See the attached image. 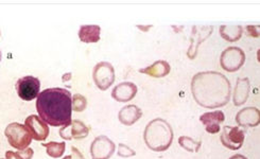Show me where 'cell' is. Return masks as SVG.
<instances>
[{
	"instance_id": "obj_7",
	"label": "cell",
	"mask_w": 260,
	"mask_h": 159,
	"mask_svg": "<svg viewBox=\"0 0 260 159\" xmlns=\"http://www.w3.org/2000/svg\"><path fill=\"white\" fill-rule=\"evenodd\" d=\"M18 97L23 101H32L38 98L41 89V82L38 78L27 76L20 78L15 85Z\"/></svg>"
},
{
	"instance_id": "obj_13",
	"label": "cell",
	"mask_w": 260,
	"mask_h": 159,
	"mask_svg": "<svg viewBox=\"0 0 260 159\" xmlns=\"http://www.w3.org/2000/svg\"><path fill=\"white\" fill-rule=\"evenodd\" d=\"M236 122L242 128H256L260 123V111L256 107H245L236 115Z\"/></svg>"
},
{
	"instance_id": "obj_17",
	"label": "cell",
	"mask_w": 260,
	"mask_h": 159,
	"mask_svg": "<svg viewBox=\"0 0 260 159\" xmlns=\"http://www.w3.org/2000/svg\"><path fill=\"white\" fill-rule=\"evenodd\" d=\"M141 117H143V112H141V109L138 106L133 104H129L122 107L120 109L119 114H118L119 121L123 125H126V126L133 125Z\"/></svg>"
},
{
	"instance_id": "obj_12",
	"label": "cell",
	"mask_w": 260,
	"mask_h": 159,
	"mask_svg": "<svg viewBox=\"0 0 260 159\" xmlns=\"http://www.w3.org/2000/svg\"><path fill=\"white\" fill-rule=\"evenodd\" d=\"M25 125L29 130L34 140L44 141L49 136V126L40 116L31 115L25 120Z\"/></svg>"
},
{
	"instance_id": "obj_26",
	"label": "cell",
	"mask_w": 260,
	"mask_h": 159,
	"mask_svg": "<svg viewBox=\"0 0 260 159\" xmlns=\"http://www.w3.org/2000/svg\"><path fill=\"white\" fill-rule=\"evenodd\" d=\"M246 33L249 36H252V38H259V26H247Z\"/></svg>"
},
{
	"instance_id": "obj_21",
	"label": "cell",
	"mask_w": 260,
	"mask_h": 159,
	"mask_svg": "<svg viewBox=\"0 0 260 159\" xmlns=\"http://www.w3.org/2000/svg\"><path fill=\"white\" fill-rule=\"evenodd\" d=\"M43 146L47 149V154H48L52 158H60L63 156L65 149H66V143L65 142H55L51 141L48 143H42Z\"/></svg>"
},
{
	"instance_id": "obj_8",
	"label": "cell",
	"mask_w": 260,
	"mask_h": 159,
	"mask_svg": "<svg viewBox=\"0 0 260 159\" xmlns=\"http://www.w3.org/2000/svg\"><path fill=\"white\" fill-rule=\"evenodd\" d=\"M245 133L239 126L225 125L222 130L220 140L225 148L236 151L239 150L243 145Z\"/></svg>"
},
{
	"instance_id": "obj_11",
	"label": "cell",
	"mask_w": 260,
	"mask_h": 159,
	"mask_svg": "<svg viewBox=\"0 0 260 159\" xmlns=\"http://www.w3.org/2000/svg\"><path fill=\"white\" fill-rule=\"evenodd\" d=\"M60 136L64 140H73V139H84L88 136L89 134V128L85 125L84 122H82L81 120H73L72 123L69 125L62 126L60 129Z\"/></svg>"
},
{
	"instance_id": "obj_22",
	"label": "cell",
	"mask_w": 260,
	"mask_h": 159,
	"mask_svg": "<svg viewBox=\"0 0 260 159\" xmlns=\"http://www.w3.org/2000/svg\"><path fill=\"white\" fill-rule=\"evenodd\" d=\"M179 144L182 146V148L188 152L191 153H197L199 152L201 145H202V142L197 141L192 139L191 137L188 136H181L179 138Z\"/></svg>"
},
{
	"instance_id": "obj_4",
	"label": "cell",
	"mask_w": 260,
	"mask_h": 159,
	"mask_svg": "<svg viewBox=\"0 0 260 159\" xmlns=\"http://www.w3.org/2000/svg\"><path fill=\"white\" fill-rule=\"evenodd\" d=\"M5 135L10 145L19 151L28 149L33 139L27 126L18 123V122L10 123L5 130Z\"/></svg>"
},
{
	"instance_id": "obj_14",
	"label": "cell",
	"mask_w": 260,
	"mask_h": 159,
	"mask_svg": "<svg viewBox=\"0 0 260 159\" xmlns=\"http://www.w3.org/2000/svg\"><path fill=\"white\" fill-rule=\"evenodd\" d=\"M137 93V86L132 82H122L116 85L112 91L113 99L117 102H128L134 99Z\"/></svg>"
},
{
	"instance_id": "obj_23",
	"label": "cell",
	"mask_w": 260,
	"mask_h": 159,
	"mask_svg": "<svg viewBox=\"0 0 260 159\" xmlns=\"http://www.w3.org/2000/svg\"><path fill=\"white\" fill-rule=\"evenodd\" d=\"M87 106V100L84 96L80 93H76L73 97V111L77 113H81L86 109Z\"/></svg>"
},
{
	"instance_id": "obj_9",
	"label": "cell",
	"mask_w": 260,
	"mask_h": 159,
	"mask_svg": "<svg viewBox=\"0 0 260 159\" xmlns=\"http://www.w3.org/2000/svg\"><path fill=\"white\" fill-rule=\"evenodd\" d=\"M115 143L104 135L94 138L90 144V155L92 159H110L115 153Z\"/></svg>"
},
{
	"instance_id": "obj_19",
	"label": "cell",
	"mask_w": 260,
	"mask_h": 159,
	"mask_svg": "<svg viewBox=\"0 0 260 159\" xmlns=\"http://www.w3.org/2000/svg\"><path fill=\"white\" fill-rule=\"evenodd\" d=\"M101 28L97 24H84L79 30V39L85 44H94L100 41Z\"/></svg>"
},
{
	"instance_id": "obj_16",
	"label": "cell",
	"mask_w": 260,
	"mask_h": 159,
	"mask_svg": "<svg viewBox=\"0 0 260 159\" xmlns=\"http://www.w3.org/2000/svg\"><path fill=\"white\" fill-rule=\"evenodd\" d=\"M251 91V83L247 78H240L237 80L233 94V102L236 106L243 105L249 99Z\"/></svg>"
},
{
	"instance_id": "obj_28",
	"label": "cell",
	"mask_w": 260,
	"mask_h": 159,
	"mask_svg": "<svg viewBox=\"0 0 260 159\" xmlns=\"http://www.w3.org/2000/svg\"><path fill=\"white\" fill-rule=\"evenodd\" d=\"M18 152H19V154H20L23 158H25V159H31V158L33 157V154H34L33 150L30 149V148H28V149H26V150L18 151Z\"/></svg>"
},
{
	"instance_id": "obj_27",
	"label": "cell",
	"mask_w": 260,
	"mask_h": 159,
	"mask_svg": "<svg viewBox=\"0 0 260 159\" xmlns=\"http://www.w3.org/2000/svg\"><path fill=\"white\" fill-rule=\"evenodd\" d=\"M6 159H25L23 158L19 152H12V151H8L6 153Z\"/></svg>"
},
{
	"instance_id": "obj_5",
	"label": "cell",
	"mask_w": 260,
	"mask_h": 159,
	"mask_svg": "<svg viewBox=\"0 0 260 159\" xmlns=\"http://www.w3.org/2000/svg\"><path fill=\"white\" fill-rule=\"evenodd\" d=\"M245 63V53L239 47H229L221 53L220 65L228 72L238 71Z\"/></svg>"
},
{
	"instance_id": "obj_25",
	"label": "cell",
	"mask_w": 260,
	"mask_h": 159,
	"mask_svg": "<svg viewBox=\"0 0 260 159\" xmlns=\"http://www.w3.org/2000/svg\"><path fill=\"white\" fill-rule=\"evenodd\" d=\"M63 159H85V157L76 148V146H72V154L65 156Z\"/></svg>"
},
{
	"instance_id": "obj_24",
	"label": "cell",
	"mask_w": 260,
	"mask_h": 159,
	"mask_svg": "<svg viewBox=\"0 0 260 159\" xmlns=\"http://www.w3.org/2000/svg\"><path fill=\"white\" fill-rule=\"evenodd\" d=\"M135 155H136V152L133 149L129 148V146H127L126 144L119 143V145H118V156H120L122 158H127Z\"/></svg>"
},
{
	"instance_id": "obj_6",
	"label": "cell",
	"mask_w": 260,
	"mask_h": 159,
	"mask_svg": "<svg viewBox=\"0 0 260 159\" xmlns=\"http://www.w3.org/2000/svg\"><path fill=\"white\" fill-rule=\"evenodd\" d=\"M92 79L96 86L104 91L109 89L115 82V69L109 62H100L93 67Z\"/></svg>"
},
{
	"instance_id": "obj_10",
	"label": "cell",
	"mask_w": 260,
	"mask_h": 159,
	"mask_svg": "<svg viewBox=\"0 0 260 159\" xmlns=\"http://www.w3.org/2000/svg\"><path fill=\"white\" fill-rule=\"evenodd\" d=\"M214 31V27L211 26H194L192 28L191 38H190V46L187 51V56L193 59L198 54L199 46L205 42Z\"/></svg>"
},
{
	"instance_id": "obj_20",
	"label": "cell",
	"mask_w": 260,
	"mask_h": 159,
	"mask_svg": "<svg viewBox=\"0 0 260 159\" xmlns=\"http://www.w3.org/2000/svg\"><path fill=\"white\" fill-rule=\"evenodd\" d=\"M243 34V28L239 24H223L220 27V35L226 42H238Z\"/></svg>"
},
{
	"instance_id": "obj_29",
	"label": "cell",
	"mask_w": 260,
	"mask_h": 159,
	"mask_svg": "<svg viewBox=\"0 0 260 159\" xmlns=\"http://www.w3.org/2000/svg\"><path fill=\"white\" fill-rule=\"evenodd\" d=\"M230 159H247V158L241 154H236V155L232 156Z\"/></svg>"
},
{
	"instance_id": "obj_31",
	"label": "cell",
	"mask_w": 260,
	"mask_h": 159,
	"mask_svg": "<svg viewBox=\"0 0 260 159\" xmlns=\"http://www.w3.org/2000/svg\"><path fill=\"white\" fill-rule=\"evenodd\" d=\"M2 159H6V158H2Z\"/></svg>"
},
{
	"instance_id": "obj_2",
	"label": "cell",
	"mask_w": 260,
	"mask_h": 159,
	"mask_svg": "<svg viewBox=\"0 0 260 159\" xmlns=\"http://www.w3.org/2000/svg\"><path fill=\"white\" fill-rule=\"evenodd\" d=\"M37 111L47 124L65 126L72 123L73 97L65 88H47L40 92L37 100Z\"/></svg>"
},
{
	"instance_id": "obj_30",
	"label": "cell",
	"mask_w": 260,
	"mask_h": 159,
	"mask_svg": "<svg viewBox=\"0 0 260 159\" xmlns=\"http://www.w3.org/2000/svg\"><path fill=\"white\" fill-rule=\"evenodd\" d=\"M151 27H152V26H147V27H143V26H138V28H139V29H141V30H144L145 32H147V30H148V29H150Z\"/></svg>"
},
{
	"instance_id": "obj_1",
	"label": "cell",
	"mask_w": 260,
	"mask_h": 159,
	"mask_svg": "<svg viewBox=\"0 0 260 159\" xmlns=\"http://www.w3.org/2000/svg\"><path fill=\"white\" fill-rule=\"evenodd\" d=\"M191 92L196 102L204 108H219L230 102V80L218 71L199 72L192 78Z\"/></svg>"
},
{
	"instance_id": "obj_18",
	"label": "cell",
	"mask_w": 260,
	"mask_h": 159,
	"mask_svg": "<svg viewBox=\"0 0 260 159\" xmlns=\"http://www.w3.org/2000/svg\"><path fill=\"white\" fill-rule=\"evenodd\" d=\"M171 71V66L167 62V60H156L155 63H153L151 66H148L146 68L139 69L140 73H145L152 78H164L167 77Z\"/></svg>"
},
{
	"instance_id": "obj_3",
	"label": "cell",
	"mask_w": 260,
	"mask_h": 159,
	"mask_svg": "<svg viewBox=\"0 0 260 159\" xmlns=\"http://www.w3.org/2000/svg\"><path fill=\"white\" fill-rule=\"evenodd\" d=\"M172 126L166 120L156 118L150 121L145 129L144 140L148 148L154 152H164L170 148L173 141Z\"/></svg>"
},
{
	"instance_id": "obj_15",
	"label": "cell",
	"mask_w": 260,
	"mask_h": 159,
	"mask_svg": "<svg viewBox=\"0 0 260 159\" xmlns=\"http://www.w3.org/2000/svg\"><path fill=\"white\" fill-rule=\"evenodd\" d=\"M225 120L224 113L221 111H215L205 113L200 117V121L205 126V130L209 134H217L220 132V125Z\"/></svg>"
}]
</instances>
